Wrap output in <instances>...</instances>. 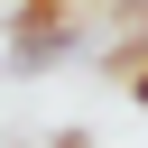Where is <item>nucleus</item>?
<instances>
[{"instance_id": "nucleus-3", "label": "nucleus", "mask_w": 148, "mask_h": 148, "mask_svg": "<svg viewBox=\"0 0 148 148\" xmlns=\"http://www.w3.org/2000/svg\"><path fill=\"white\" fill-rule=\"evenodd\" d=\"M46 148H92V130H56V139H46Z\"/></svg>"}, {"instance_id": "nucleus-1", "label": "nucleus", "mask_w": 148, "mask_h": 148, "mask_svg": "<svg viewBox=\"0 0 148 148\" xmlns=\"http://www.w3.org/2000/svg\"><path fill=\"white\" fill-rule=\"evenodd\" d=\"M74 56V0H28L18 9V46L0 56V74H46Z\"/></svg>"}, {"instance_id": "nucleus-5", "label": "nucleus", "mask_w": 148, "mask_h": 148, "mask_svg": "<svg viewBox=\"0 0 148 148\" xmlns=\"http://www.w3.org/2000/svg\"><path fill=\"white\" fill-rule=\"evenodd\" d=\"M74 9H83V0H74Z\"/></svg>"}, {"instance_id": "nucleus-2", "label": "nucleus", "mask_w": 148, "mask_h": 148, "mask_svg": "<svg viewBox=\"0 0 148 148\" xmlns=\"http://www.w3.org/2000/svg\"><path fill=\"white\" fill-rule=\"evenodd\" d=\"M120 83H130V102H139V111H148V56H139V65H130V74H120Z\"/></svg>"}, {"instance_id": "nucleus-4", "label": "nucleus", "mask_w": 148, "mask_h": 148, "mask_svg": "<svg viewBox=\"0 0 148 148\" xmlns=\"http://www.w3.org/2000/svg\"><path fill=\"white\" fill-rule=\"evenodd\" d=\"M130 28H139V46H148V0H130Z\"/></svg>"}]
</instances>
